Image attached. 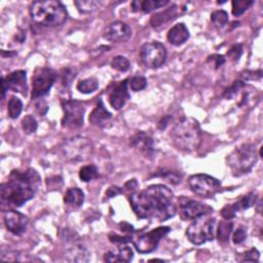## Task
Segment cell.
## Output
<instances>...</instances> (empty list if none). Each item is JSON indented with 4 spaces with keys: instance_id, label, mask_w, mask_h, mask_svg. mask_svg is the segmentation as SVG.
I'll list each match as a JSON object with an SVG mask.
<instances>
[{
    "instance_id": "cell-1",
    "label": "cell",
    "mask_w": 263,
    "mask_h": 263,
    "mask_svg": "<svg viewBox=\"0 0 263 263\" xmlns=\"http://www.w3.org/2000/svg\"><path fill=\"white\" fill-rule=\"evenodd\" d=\"M129 202L134 213L140 219L162 222L174 217L177 211L173 192L161 184L150 185L144 190L132 194Z\"/></svg>"
},
{
    "instance_id": "cell-2",
    "label": "cell",
    "mask_w": 263,
    "mask_h": 263,
    "mask_svg": "<svg viewBox=\"0 0 263 263\" xmlns=\"http://www.w3.org/2000/svg\"><path fill=\"white\" fill-rule=\"evenodd\" d=\"M40 182L39 174L33 168L26 172L12 171L8 180L0 186L1 210H13L33 198Z\"/></svg>"
},
{
    "instance_id": "cell-3",
    "label": "cell",
    "mask_w": 263,
    "mask_h": 263,
    "mask_svg": "<svg viewBox=\"0 0 263 263\" xmlns=\"http://www.w3.org/2000/svg\"><path fill=\"white\" fill-rule=\"evenodd\" d=\"M174 146L182 151H194L201 143V129L198 122L191 117H184L171 130Z\"/></svg>"
},
{
    "instance_id": "cell-4",
    "label": "cell",
    "mask_w": 263,
    "mask_h": 263,
    "mask_svg": "<svg viewBox=\"0 0 263 263\" xmlns=\"http://www.w3.org/2000/svg\"><path fill=\"white\" fill-rule=\"evenodd\" d=\"M30 14L34 23L43 27H55L63 25L68 12L64 4L57 0H40L32 3Z\"/></svg>"
},
{
    "instance_id": "cell-5",
    "label": "cell",
    "mask_w": 263,
    "mask_h": 263,
    "mask_svg": "<svg viewBox=\"0 0 263 263\" xmlns=\"http://www.w3.org/2000/svg\"><path fill=\"white\" fill-rule=\"evenodd\" d=\"M258 160L256 147L252 143H245L234 148L226 157V163L233 176H241L252 171Z\"/></svg>"
},
{
    "instance_id": "cell-6",
    "label": "cell",
    "mask_w": 263,
    "mask_h": 263,
    "mask_svg": "<svg viewBox=\"0 0 263 263\" xmlns=\"http://www.w3.org/2000/svg\"><path fill=\"white\" fill-rule=\"evenodd\" d=\"M61 151L67 160L80 162L88 159L92 155L93 144L83 136H74L63 142Z\"/></svg>"
},
{
    "instance_id": "cell-7",
    "label": "cell",
    "mask_w": 263,
    "mask_h": 263,
    "mask_svg": "<svg viewBox=\"0 0 263 263\" xmlns=\"http://www.w3.org/2000/svg\"><path fill=\"white\" fill-rule=\"evenodd\" d=\"M216 231V220L210 215H203L193 220L187 227L186 235L193 245H202L213 240Z\"/></svg>"
},
{
    "instance_id": "cell-8",
    "label": "cell",
    "mask_w": 263,
    "mask_h": 263,
    "mask_svg": "<svg viewBox=\"0 0 263 263\" xmlns=\"http://www.w3.org/2000/svg\"><path fill=\"white\" fill-rule=\"evenodd\" d=\"M139 58L145 67L156 69L165 63L166 49L164 45L158 41L146 42L140 48Z\"/></svg>"
},
{
    "instance_id": "cell-9",
    "label": "cell",
    "mask_w": 263,
    "mask_h": 263,
    "mask_svg": "<svg viewBox=\"0 0 263 263\" xmlns=\"http://www.w3.org/2000/svg\"><path fill=\"white\" fill-rule=\"evenodd\" d=\"M188 184L193 193L206 198L214 196L221 187V183L218 179L206 174H196L190 176L188 179Z\"/></svg>"
},
{
    "instance_id": "cell-10",
    "label": "cell",
    "mask_w": 263,
    "mask_h": 263,
    "mask_svg": "<svg viewBox=\"0 0 263 263\" xmlns=\"http://www.w3.org/2000/svg\"><path fill=\"white\" fill-rule=\"evenodd\" d=\"M170 230L171 228L167 226H160L150 230L149 232L140 233L133 238L134 246L139 253H151L157 248L160 239L165 236Z\"/></svg>"
},
{
    "instance_id": "cell-11",
    "label": "cell",
    "mask_w": 263,
    "mask_h": 263,
    "mask_svg": "<svg viewBox=\"0 0 263 263\" xmlns=\"http://www.w3.org/2000/svg\"><path fill=\"white\" fill-rule=\"evenodd\" d=\"M64 116L62 125L69 128H79L83 125L85 108L83 104L76 100H62Z\"/></svg>"
},
{
    "instance_id": "cell-12",
    "label": "cell",
    "mask_w": 263,
    "mask_h": 263,
    "mask_svg": "<svg viewBox=\"0 0 263 263\" xmlns=\"http://www.w3.org/2000/svg\"><path fill=\"white\" fill-rule=\"evenodd\" d=\"M58 77L57 72L50 68H40L32 78V99L36 100L48 93Z\"/></svg>"
},
{
    "instance_id": "cell-13",
    "label": "cell",
    "mask_w": 263,
    "mask_h": 263,
    "mask_svg": "<svg viewBox=\"0 0 263 263\" xmlns=\"http://www.w3.org/2000/svg\"><path fill=\"white\" fill-rule=\"evenodd\" d=\"M213 209L200 201L184 199L180 203V218L183 220H194L203 215H211Z\"/></svg>"
},
{
    "instance_id": "cell-14",
    "label": "cell",
    "mask_w": 263,
    "mask_h": 263,
    "mask_svg": "<svg viewBox=\"0 0 263 263\" xmlns=\"http://www.w3.org/2000/svg\"><path fill=\"white\" fill-rule=\"evenodd\" d=\"M27 95V73L24 70H17L9 73L6 77H2V97L4 98L6 90Z\"/></svg>"
},
{
    "instance_id": "cell-15",
    "label": "cell",
    "mask_w": 263,
    "mask_h": 263,
    "mask_svg": "<svg viewBox=\"0 0 263 263\" xmlns=\"http://www.w3.org/2000/svg\"><path fill=\"white\" fill-rule=\"evenodd\" d=\"M132 36L130 27L123 22L116 21L109 24L103 31V37L111 42H125Z\"/></svg>"
},
{
    "instance_id": "cell-16",
    "label": "cell",
    "mask_w": 263,
    "mask_h": 263,
    "mask_svg": "<svg viewBox=\"0 0 263 263\" xmlns=\"http://www.w3.org/2000/svg\"><path fill=\"white\" fill-rule=\"evenodd\" d=\"M3 220L8 231L14 235L23 234L26 231L29 223L27 216L14 210H8L4 214Z\"/></svg>"
},
{
    "instance_id": "cell-17",
    "label": "cell",
    "mask_w": 263,
    "mask_h": 263,
    "mask_svg": "<svg viewBox=\"0 0 263 263\" xmlns=\"http://www.w3.org/2000/svg\"><path fill=\"white\" fill-rule=\"evenodd\" d=\"M128 79H124L115 83L109 91V103L115 110H120L127 100L129 99V92L127 90Z\"/></svg>"
},
{
    "instance_id": "cell-18",
    "label": "cell",
    "mask_w": 263,
    "mask_h": 263,
    "mask_svg": "<svg viewBox=\"0 0 263 263\" xmlns=\"http://www.w3.org/2000/svg\"><path fill=\"white\" fill-rule=\"evenodd\" d=\"M256 199H257V194L254 192H250L246 196L241 197L239 200L235 201L234 203L226 204L221 210V216L226 220H230L233 217H235L237 212H241L251 208L254 203H256Z\"/></svg>"
},
{
    "instance_id": "cell-19",
    "label": "cell",
    "mask_w": 263,
    "mask_h": 263,
    "mask_svg": "<svg viewBox=\"0 0 263 263\" xmlns=\"http://www.w3.org/2000/svg\"><path fill=\"white\" fill-rule=\"evenodd\" d=\"M130 146L140 151L146 157H152L154 154V146L152 138L145 132H137L130 138Z\"/></svg>"
},
{
    "instance_id": "cell-20",
    "label": "cell",
    "mask_w": 263,
    "mask_h": 263,
    "mask_svg": "<svg viewBox=\"0 0 263 263\" xmlns=\"http://www.w3.org/2000/svg\"><path fill=\"white\" fill-rule=\"evenodd\" d=\"M112 119L111 113L105 108L102 100L98 101V104L96 108L91 111L89 114L88 120L92 125H96L98 127H106Z\"/></svg>"
},
{
    "instance_id": "cell-21",
    "label": "cell",
    "mask_w": 263,
    "mask_h": 263,
    "mask_svg": "<svg viewBox=\"0 0 263 263\" xmlns=\"http://www.w3.org/2000/svg\"><path fill=\"white\" fill-rule=\"evenodd\" d=\"M134 258L133 250L127 246H120L115 250L107 252L104 256L106 262H130Z\"/></svg>"
},
{
    "instance_id": "cell-22",
    "label": "cell",
    "mask_w": 263,
    "mask_h": 263,
    "mask_svg": "<svg viewBox=\"0 0 263 263\" xmlns=\"http://www.w3.org/2000/svg\"><path fill=\"white\" fill-rule=\"evenodd\" d=\"M189 35V30L187 29L186 25L179 23L170 29L167 33V40L171 44L179 46L187 41Z\"/></svg>"
},
{
    "instance_id": "cell-23",
    "label": "cell",
    "mask_w": 263,
    "mask_h": 263,
    "mask_svg": "<svg viewBox=\"0 0 263 263\" xmlns=\"http://www.w3.org/2000/svg\"><path fill=\"white\" fill-rule=\"evenodd\" d=\"M177 15H178V6L173 4L172 6L165 8L164 10L153 14L151 16L150 24L153 28L156 29V28H159V27L165 25L170 21L176 18Z\"/></svg>"
},
{
    "instance_id": "cell-24",
    "label": "cell",
    "mask_w": 263,
    "mask_h": 263,
    "mask_svg": "<svg viewBox=\"0 0 263 263\" xmlns=\"http://www.w3.org/2000/svg\"><path fill=\"white\" fill-rule=\"evenodd\" d=\"M168 4L167 0H135L130 3V7L133 11H142V12H150L154 9L161 8Z\"/></svg>"
},
{
    "instance_id": "cell-25",
    "label": "cell",
    "mask_w": 263,
    "mask_h": 263,
    "mask_svg": "<svg viewBox=\"0 0 263 263\" xmlns=\"http://www.w3.org/2000/svg\"><path fill=\"white\" fill-rule=\"evenodd\" d=\"M65 258L69 262H87L89 260V253L83 246L74 243L66 251Z\"/></svg>"
},
{
    "instance_id": "cell-26",
    "label": "cell",
    "mask_w": 263,
    "mask_h": 263,
    "mask_svg": "<svg viewBox=\"0 0 263 263\" xmlns=\"http://www.w3.org/2000/svg\"><path fill=\"white\" fill-rule=\"evenodd\" d=\"M84 201V193L78 187L69 188L64 195V202L73 209H78Z\"/></svg>"
},
{
    "instance_id": "cell-27",
    "label": "cell",
    "mask_w": 263,
    "mask_h": 263,
    "mask_svg": "<svg viewBox=\"0 0 263 263\" xmlns=\"http://www.w3.org/2000/svg\"><path fill=\"white\" fill-rule=\"evenodd\" d=\"M98 87H99V81L95 77L82 79L76 85L77 90L81 93H91V92L96 91L98 89Z\"/></svg>"
},
{
    "instance_id": "cell-28",
    "label": "cell",
    "mask_w": 263,
    "mask_h": 263,
    "mask_svg": "<svg viewBox=\"0 0 263 263\" xmlns=\"http://www.w3.org/2000/svg\"><path fill=\"white\" fill-rule=\"evenodd\" d=\"M74 4L80 12L86 13L97 10L102 5V2L97 0H78L74 1Z\"/></svg>"
},
{
    "instance_id": "cell-29",
    "label": "cell",
    "mask_w": 263,
    "mask_h": 263,
    "mask_svg": "<svg viewBox=\"0 0 263 263\" xmlns=\"http://www.w3.org/2000/svg\"><path fill=\"white\" fill-rule=\"evenodd\" d=\"M23 110V103L22 101L12 96L9 101H8V104H7V112H8V116L12 119H15L20 116L21 112Z\"/></svg>"
},
{
    "instance_id": "cell-30",
    "label": "cell",
    "mask_w": 263,
    "mask_h": 263,
    "mask_svg": "<svg viewBox=\"0 0 263 263\" xmlns=\"http://www.w3.org/2000/svg\"><path fill=\"white\" fill-rule=\"evenodd\" d=\"M99 176L98 168L95 164H87L80 168L79 171V178L83 182H89L96 179Z\"/></svg>"
},
{
    "instance_id": "cell-31",
    "label": "cell",
    "mask_w": 263,
    "mask_h": 263,
    "mask_svg": "<svg viewBox=\"0 0 263 263\" xmlns=\"http://www.w3.org/2000/svg\"><path fill=\"white\" fill-rule=\"evenodd\" d=\"M254 3L253 0H233L232 1V14L238 16L250 8Z\"/></svg>"
},
{
    "instance_id": "cell-32",
    "label": "cell",
    "mask_w": 263,
    "mask_h": 263,
    "mask_svg": "<svg viewBox=\"0 0 263 263\" xmlns=\"http://www.w3.org/2000/svg\"><path fill=\"white\" fill-rule=\"evenodd\" d=\"M232 226L233 225L231 222H227V221L221 222L217 229V238L220 241H226L230 236V233L232 231Z\"/></svg>"
},
{
    "instance_id": "cell-33",
    "label": "cell",
    "mask_w": 263,
    "mask_h": 263,
    "mask_svg": "<svg viewBox=\"0 0 263 263\" xmlns=\"http://www.w3.org/2000/svg\"><path fill=\"white\" fill-rule=\"evenodd\" d=\"M111 67L120 72H126L130 68L129 61L123 55H116L111 61Z\"/></svg>"
},
{
    "instance_id": "cell-34",
    "label": "cell",
    "mask_w": 263,
    "mask_h": 263,
    "mask_svg": "<svg viewBox=\"0 0 263 263\" xmlns=\"http://www.w3.org/2000/svg\"><path fill=\"white\" fill-rule=\"evenodd\" d=\"M246 86L245 82L239 80H235L230 86H228L222 93V97L225 99H232L233 97H235L239 90H241L243 87Z\"/></svg>"
},
{
    "instance_id": "cell-35",
    "label": "cell",
    "mask_w": 263,
    "mask_h": 263,
    "mask_svg": "<svg viewBox=\"0 0 263 263\" xmlns=\"http://www.w3.org/2000/svg\"><path fill=\"white\" fill-rule=\"evenodd\" d=\"M211 21L216 27L222 28L228 22V13L225 10H215L211 14Z\"/></svg>"
},
{
    "instance_id": "cell-36",
    "label": "cell",
    "mask_w": 263,
    "mask_h": 263,
    "mask_svg": "<svg viewBox=\"0 0 263 263\" xmlns=\"http://www.w3.org/2000/svg\"><path fill=\"white\" fill-rule=\"evenodd\" d=\"M37 121L32 115H26L22 120V127L26 134H33L37 129Z\"/></svg>"
},
{
    "instance_id": "cell-37",
    "label": "cell",
    "mask_w": 263,
    "mask_h": 263,
    "mask_svg": "<svg viewBox=\"0 0 263 263\" xmlns=\"http://www.w3.org/2000/svg\"><path fill=\"white\" fill-rule=\"evenodd\" d=\"M128 81H129L128 82L129 87L134 91H140V90L144 89L147 85V80L142 75H136V76L132 77Z\"/></svg>"
},
{
    "instance_id": "cell-38",
    "label": "cell",
    "mask_w": 263,
    "mask_h": 263,
    "mask_svg": "<svg viewBox=\"0 0 263 263\" xmlns=\"http://www.w3.org/2000/svg\"><path fill=\"white\" fill-rule=\"evenodd\" d=\"M76 77V71L73 68H64L61 71V82L64 86H70L72 80Z\"/></svg>"
},
{
    "instance_id": "cell-39",
    "label": "cell",
    "mask_w": 263,
    "mask_h": 263,
    "mask_svg": "<svg viewBox=\"0 0 263 263\" xmlns=\"http://www.w3.org/2000/svg\"><path fill=\"white\" fill-rule=\"evenodd\" d=\"M242 51H243L242 50V45L236 43V44H233L229 48V50L227 51V57L230 59V61L237 62L240 59V57L242 54Z\"/></svg>"
},
{
    "instance_id": "cell-40",
    "label": "cell",
    "mask_w": 263,
    "mask_h": 263,
    "mask_svg": "<svg viewBox=\"0 0 263 263\" xmlns=\"http://www.w3.org/2000/svg\"><path fill=\"white\" fill-rule=\"evenodd\" d=\"M262 77V71L257 70V71H243L240 73V80H255V79H260Z\"/></svg>"
},
{
    "instance_id": "cell-41",
    "label": "cell",
    "mask_w": 263,
    "mask_h": 263,
    "mask_svg": "<svg viewBox=\"0 0 263 263\" xmlns=\"http://www.w3.org/2000/svg\"><path fill=\"white\" fill-rule=\"evenodd\" d=\"M157 176H160L162 178H165L170 183L172 184H177L180 182V176L177 173L174 172H167V171H163L162 173H158L156 174Z\"/></svg>"
},
{
    "instance_id": "cell-42",
    "label": "cell",
    "mask_w": 263,
    "mask_h": 263,
    "mask_svg": "<svg viewBox=\"0 0 263 263\" xmlns=\"http://www.w3.org/2000/svg\"><path fill=\"white\" fill-rule=\"evenodd\" d=\"M243 258L241 259V261H251V262H258L259 261V256L260 253L258 252L257 249L252 248L251 250H249L247 253H245V255H242Z\"/></svg>"
},
{
    "instance_id": "cell-43",
    "label": "cell",
    "mask_w": 263,
    "mask_h": 263,
    "mask_svg": "<svg viewBox=\"0 0 263 263\" xmlns=\"http://www.w3.org/2000/svg\"><path fill=\"white\" fill-rule=\"evenodd\" d=\"M208 63L214 65L215 69H218L220 66H222L225 63V58L221 54H214L210 55L208 59Z\"/></svg>"
},
{
    "instance_id": "cell-44",
    "label": "cell",
    "mask_w": 263,
    "mask_h": 263,
    "mask_svg": "<svg viewBox=\"0 0 263 263\" xmlns=\"http://www.w3.org/2000/svg\"><path fill=\"white\" fill-rule=\"evenodd\" d=\"M246 237H247L246 231H245L242 228H237V229L234 231L233 235H232V241H233L234 243L238 245V243H241V242L246 239Z\"/></svg>"
},
{
    "instance_id": "cell-45",
    "label": "cell",
    "mask_w": 263,
    "mask_h": 263,
    "mask_svg": "<svg viewBox=\"0 0 263 263\" xmlns=\"http://www.w3.org/2000/svg\"><path fill=\"white\" fill-rule=\"evenodd\" d=\"M47 188L48 190H55L62 185V179L60 177H52L47 179Z\"/></svg>"
},
{
    "instance_id": "cell-46",
    "label": "cell",
    "mask_w": 263,
    "mask_h": 263,
    "mask_svg": "<svg viewBox=\"0 0 263 263\" xmlns=\"http://www.w3.org/2000/svg\"><path fill=\"white\" fill-rule=\"evenodd\" d=\"M109 238L112 242H116V243H126L128 241L133 240V237L130 236H119L117 234H110Z\"/></svg>"
},
{
    "instance_id": "cell-47",
    "label": "cell",
    "mask_w": 263,
    "mask_h": 263,
    "mask_svg": "<svg viewBox=\"0 0 263 263\" xmlns=\"http://www.w3.org/2000/svg\"><path fill=\"white\" fill-rule=\"evenodd\" d=\"M121 192H122V191H121V189H120L119 187H117V186H111L110 188L107 189V191H106V196H107L108 198H112V197H114V196L120 194Z\"/></svg>"
},
{
    "instance_id": "cell-48",
    "label": "cell",
    "mask_w": 263,
    "mask_h": 263,
    "mask_svg": "<svg viewBox=\"0 0 263 263\" xmlns=\"http://www.w3.org/2000/svg\"><path fill=\"white\" fill-rule=\"evenodd\" d=\"M48 110V106L47 104L44 102V101H39L37 104H36V111L40 114V115H44Z\"/></svg>"
},
{
    "instance_id": "cell-49",
    "label": "cell",
    "mask_w": 263,
    "mask_h": 263,
    "mask_svg": "<svg viewBox=\"0 0 263 263\" xmlns=\"http://www.w3.org/2000/svg\"><path fill=\"white\" fill-rule=\"evenodd\" d=\"M137 186H138V183H137V181L135 179L129 180V181H127L125 183V188L127 190H135L137 188Z\"/></svg>"
},
{
    "instance_id": "cell-50",
    "label": "cell",
    "mask_w": 263,
    "mask_h": 263,
    "mask_svg": "<svg viewBox=\"0 0 263 263\" xmlns=\"http://www.w3.org/2000/svg\"><path fill=\"white\" fill-rule=\"evenodd\" d=\"M120 228H121V231H123V232H127V231L133 232V226L127 224L126 222H122L120 224Z\"/></svg>"
},
{
    "instance_id": "cell-51",
    "label": "cell",
    "mask_w": 263,
    "mask_h": 263,
    "mask_svg": "<svg viewBox=\"0 0 263 263\" xmlns=\"http://www.w3.org/2000/svg\"><path fill=\"white\" fill-rule=\"evenodd\" d=\"M170 119V117L167 116V117H163L160 121H159V123H158V127L160 128V129H163V128H165V126H166V124H167V120Z\"/></svg>"
}]
</instances>
